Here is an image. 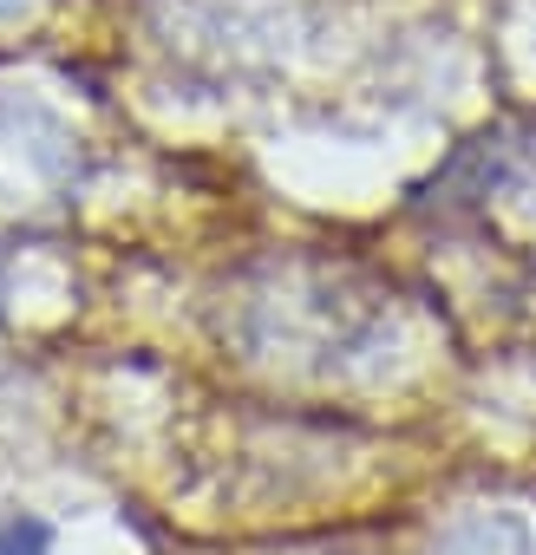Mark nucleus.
Wrapping results in <instances>:
<instances>
[{
    "instance_id": "nucleus-1",
    "label": "nucleus",
    "mask_w": 536,
    "mask_h": 555,
    "mask_svg": "<svg viewBox=\"0 0 536 555\" xmlns=\"http://www.w3.org/2000/svg\"><path fill=\"white\" fill-rule=\"evenodd\" d=\"M432 555H536V542H529V529H523L516 516H490V509H484V516L451 522Z\"/></svg>"
},
{
    "instance_id": "nucleus-2",
    "label": "nucleus",
    "mask_w": 536,
    "mask_h": 555,
    "mask_svg": "<svg viewBox=\"0 0 536 555\" xmlns=\"http://www.w3.org/2000/svg\"><path fill=\"white\" fill-rule=\"evenodd\" d=\"M0 555H47V529L40 522H0Z\"/></svg>"
}]
</instances>
